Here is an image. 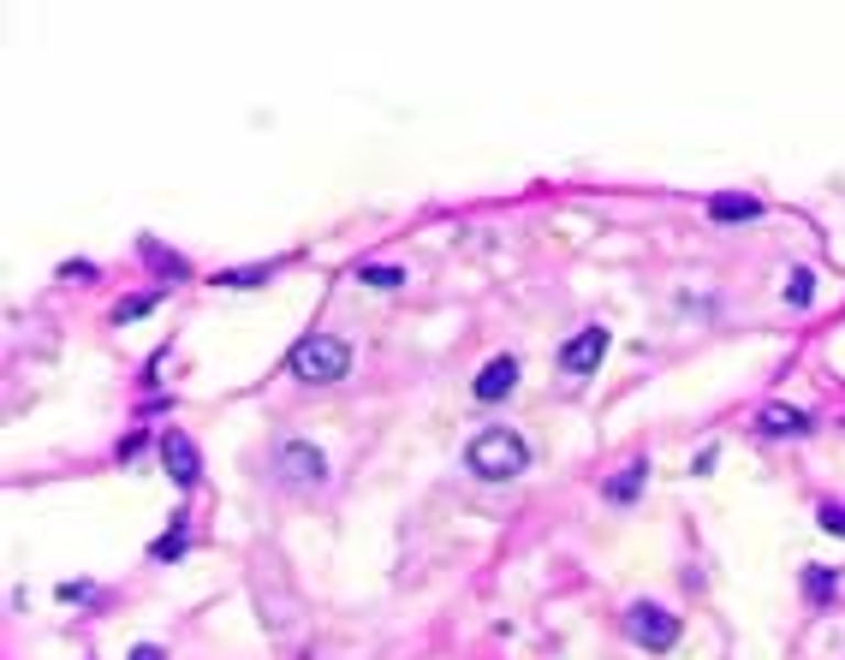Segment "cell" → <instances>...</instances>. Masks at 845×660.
<instances>
[{"instance_id":"obj_22","label":"cell","mask_w":845,"mask_h":660,"mask_svg":"<svg viewBox=\"0 0 845 660\" xmlns=\"http://www.w3.org/2000/svg\"><path fill=\"white\" fill-rule=\"evenodd\" d=\"M131 660H167V654L155 649V642H143V649H131Z\"/></svg>"},{"instance_id":"obj_14","label":"cell","mask_w":845,"mask_h":660,"mask_svg":"<svg viewBox=\"0 0 845 660\" xmlns=\"http://www.w3.org/2000/svg\"><path fill=\"white\" fill-rule=\"evenodd\" d=\"M262 280H274V262H256V268H227V274H215V286H232V292L262 286Z\"/></svg>"},{"instance_id":"obj_8","label":"cell","mask_w":845,"mask_h":660,"mask_svg":"<svg viewBox=\"0 0 845 660\" xmlns=\"http://www.w3.org/2000/svg\"><path fill=\"white\" fill-rule=\"evenodd\" d=\"M756 429L775 435V440H804L815 422L804 417V410H792V405H762V410H756Z\"/></svg>"},{"instance_id":"obj_12","label":"cell","mask_w":845,"mask_h":660,"mask_svg":"<svg viewBox=\"0 0 845 660\" xmlns=\"http://www.w3.org/2000/svg\"><path fill=\"white\" fill-rule=\"evenodd\" d=\"M834 590H839V571H834V565H810V571H804L810 607H827V601H834Z\"/></svg>"},{"instance_id":"obj_10","label":"cell","mask_w":845,"mask_h":660,"mask_svg":"<svg viewBox=\"0 0 845 660\" xmlns=\"http://www.w3.org/2000/svg\"><path fill=\"white\" fill-rule=\"evenodd\" d=\"M644 476H649V459H632V464H619V476L602 482V494H607L614 506H632L637 488H644Z\"/></svg>"},{"instance_id":"obj_15","label":"cell","mask_w":845,"mask_h":660,"mask_svg":"<svg viewBox=\"0 0 845 660\" xmlns=\"http://www.w3.org/2000/svg\"><path fill=\"white\" fill-rule=\"evenodd\" d=\"M810 298H815V274L810 268H792V280H786V304H798V310H804Z\"/></svg>"},{"instance_id":"obj_17","label":"cell","mask_w":845,"mask_h":660,"mask_svg":"<svg viewBox=\"0 0 845 660\" xmlns=\"http://www.w3.org/2000/svg\"><path fill=\"white\" fill-rule=\"evenodd\" d=\"M150 310H155V292H143V298H125L120 310H113V321L125 328V321H138V316H150Z\"/></svg>"},{"instance_id":"obj_11","label":"cell","mask_w":845,"mask_h":660,"mask_svg":"<svg viewBox=\"0 0 845 660\" xmlns=\"http://www.w3.org/2000/svg\"><path fill=\"white\" fill-rule=\"evenodd\" d=\"M138 251H143V262H150L155 274H167V280H191V262H185L179 251H167V244H155V239H143Z\"/></svg>"},{"instance_id":"obj_5","label":"cell","mask_w":845,"mask_h":660,"mask_svg":"<svg viewBox=\"0 0 845 660\" xmlns=\"http://www.w3.org/2000/svg\"><path fill=\"white\" fill-rule=\"evenodd\" d=\"M155 447H162V464H167V476L179 482V488H197V482H202V464H197V447H191V435H185V429H162V440H155Z\"/></svg>"},{"instance_id":"obj_6","label":"cell","mask_w":845,"mask_h":660,"mask_svg":"<svg viewBox=\"0 0 845 660\" xmlns=\"http://www.w3.org/2000/svg\"><path fill=\"white\" fill-rule=\"evenodd\" d=\"M602 358H607V328H584V333H572V340L560 345V370L566 375H590Z\"/></svg>"},{"instance_id":"obj_13","label":"cell","mask_w":845,"mask_h":660,"mask_svg":"<svg viewBox=\"0 0 845 660\" xmlns=\"http://www.w3.org/2000/svg\"><path fill=\"white\" fill-rule=\"evenodd\" d=\"M358 280L375 286V292H393L405 280V268H393V262H358Z\"/></svg>"},{"instance_id":"obj_1","label":"cell","mask_w":845,"mask_h":660,"mask_svg":"<svg viewBox=\"0 0 845 660\" xmlns=\"http://www.w3.org/2000/svg\"><path fill=\"white\" fill-rule=\"evenodd\" d=\"M464 464H471L476 476H489V482H506V476H518L524 464H530V447H524L513 429H483L471 440V452H464Z\"/></svg>"},{"instance_id":"obj_21","label":"cell","mask_w":845,"mask_h":660,"mask_svg":"<svg viewBox=\"0 0 845 660\" xmlns=\"http://www.w3.org/2000/svg\"><path fill=\"white\" fill-rule=\"evenodd\" d=\"M138 452H143V435H125V440H120V464L138 459Z\"/></svg>"},{"instance_id":"obj_18","label":"cell","mask_w":845,"mask_h":660,"mask_svg":"<svg viewBox=\"0 0 845 660\" xmlns=\"http://www.w3.org/2000/svg\"><path fill=\"white\" fill-rule=\"evenodd\" d=\"M815 518H822V530H827V536H845V506H839V501H827L822 512H815Z\"/></svg>"},{"instance_id":"obj_19","label":"cell","mask_w":845,"mask_h":660,"mask_svg":"<svg viewBox=\"0 0 845 660\" xmlns=\"http://www.w3.org/2000/svg\"><path fill=\"white\" fill-rule=\"evenodd\" d=\"M61 280H96V262H61Z\"/></svg>"},{"instance_id":"obj_3","label":"cell","mask_w":845,"mask_h":660,"mask_svg":"<svg viewBox=\"0 0 845 660\" xmlns=\"http://www.w3.org/2000/svg\"><path fill=\"white\" fill-rule=\"evenodd\" d=\"M625 637L649 654H667L679 642V619L667 607H655V601H632V607H625Z\"/></svg>"},{"instance_id":"obj_2","label":"cell","mask_w":845,"mask_h":660,"mask_svg":"<svg viewBox=\"0 0 845 660\" xmlns=\"http://www.w3.org/2000/svg\"><path fill=\"white\" fill-rule=\"evenodd\" d=\"M293 375L328 387V381L352 375V345L333 340V333H310V340H298V351H293Z\"/></svg>"},{"instance_id":"obj_4","label":"cell","mask_w":845,"mask_h":660,"mask_svg":"<svg viewBox=\"0 0 845 660\" xmlns=\"http://www.w3.org/2000/svg\"><path fill=\"white\" fill-rule=\"evenodd\" d=\"M274 471H281L286 488H316V482L328 476V459H322V447H310V440H281Z\"/></svg>"},{"instance_id":"obj_16","label":"cell","mask_w":845,"mask_h":660,"mask_svg":"<svg viewBox=\"0 0 845 660\" xmlns=\"http://www.w3.org/2000/svg\"><path fill=\"white\" fill-rule=\"evenodd\" d=\"M185 553V524H173L167 536H155V548H150V560H179Z\"/></svg>"},{"instance_id":"obj_20","label":"cell","mask_w":845,"mask_h":660,"mask_svg":"<svg viewBox=\"0 0 845 660\" xmlns=\"http://www.w3.org/2000/svg\"><path fill=\"white\" fill-rule=\"evenodd\" d=\"M715 459H721V447H703V452L691 459V471H696V476H709V471H715Z\"/></svg>"},{"instance_id":"obj_9","label":"cell","mask_w":845,"mask_h":660,"mask_svg":"<svg viewBox=\"0 0 845 660\" xmlns=\"http://www.w3.org/2000/svg\"><path fill=\"white\" fill-rule=\"evenodd\" d=\"M762 215V202L745 197V190H721V197H709V220L715 227H745V220Z\"/></svg>"},{"instance_id":"obj_7","label":"cell","mask_w":845,"mask_h":660,"mask_svg":"<svg viewBox=\"0 0 845 660\" xmlns=\"http://www.w3.org/2000/svg\"><path fill=\"white\" fill-rule=\"evenodd\" d=\"M513 387H518V358H489V363H483V375L471 381V393H476V399H483V405L506 399V393H513Z\"/></svg>"}]
</instances>
